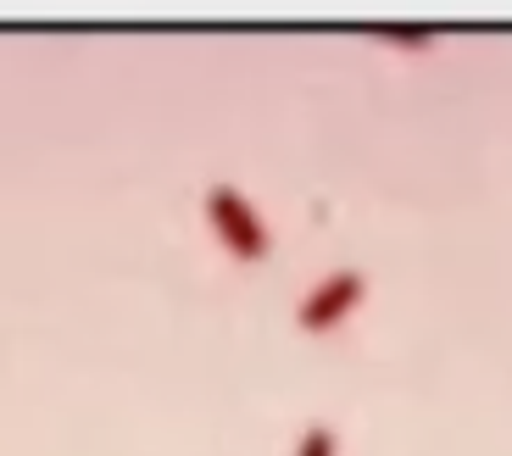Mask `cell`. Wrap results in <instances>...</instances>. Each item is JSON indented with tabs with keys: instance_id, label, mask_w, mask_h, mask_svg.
Instances as JSON below:
<instances>
[{
	"instance_id": "6da1fadb",
	"label": "cell",
	"mask_w": 512,
	"mask_h": 456,
	"mask_svg": "<svg viewBox=\"0 0 512 456\" xmlns=\"http://www.w3.org/2000/svg\"><path fill=\"white\" fill-rule=\"evenodd\" d=\"M201 212H206L218 245L234 256V262H268L273 234H268V223H262V212H256V201L245 190H234V184H212L206 201H201Z\"/></svg>"
},
{
	"instance_id": "3957f363",
	"label": "cell",
	"mask_w": 512,
	"mask_h": 456,
	"mask_svg": "<svg viewBox=\"0 0 512 456\" xmlns=\"http://www.w3.org/2000/svg\"><path fill=\"white\" fill-rule=\"evenodd\" d=\"M290 456H340V434H334V423H307L301 440L290 445Z\"/></svg>"
},
{
	"instance_id": "7a4b0ae2",
	"label": "cell",
	"mask_w": 512,
	"mask_h": 456,
	"mask_svg": "<svg viewBox=\"0 0 512 456\" xmlns=\"http://www.w3.org/2000/svg\"><path fill=\"white\" fill-rule=\"evenodd\" d=\"M362 301H368V273H362V267H334V273H323V279L301 295L295 329L301 334H334Z\"/></svg>"
}]
</instances>
